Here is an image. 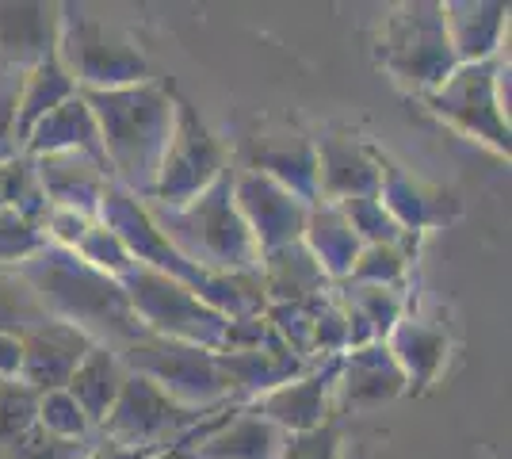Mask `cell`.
Listing matches in <instances>:
<instances>
[{
    "mask_svg": "<svg viewBox=\"0 0 512 459\" xmlns=\"http://www.w3.org/2000/svg\"><path fill=\"white\" fill-rule=\"evenodd\" d=\"M35 184L50 207L62 211H77L85 219L100 215V199H104L111 176L107 169H100L92 157L81 153H46V157H27Z\"/></svg>",
    "mask_w": 512,
    "mask_h": 459,
    "instance_id": "cell-18",
    "label": "cell"
},
{
    "mask_svg": "<svg viewBox=\"0 0 512 459\" xmlns=\"http://www.w3.org/2000/svg\"><path fill=\"white\" fill-rule=\"evenodd\" d=\"M58 66L77 92H111L150 81V62L127 35L92 16L88 4H58Z\"/></svg>",
    "mask_w": 512,
    "mask_h": 459,
    "instance_id": "cell-6",
    "label": "cell"
},
{
    "mask_svg": "<svg viewBox=\"0 0 512 459\" xmlns=\"http://www.w3.org/2000/svg\"><path fill=\"white\" fill-rule=\"evenodd\" d=\"M119 360L130 375L150 379L157 391H165L172 402H180L188 410H214V406L230 402V383L218 368L214 352L207 349L180 345V341L157 337V333H142L127 349H119Z\"/></svg>",
    "mask_w": 512,
    "mask_h": 459,
    "instance_id": "cell-9",
    "label": "cell"
},
{
    "mask_svg": "<svg viewBox=\"0 0 512 459\" xmlns=\"http://www.w3.org/2000/svg\"><path fill=\"white\" fill-rule=\"evenodd\" d=\"M425 111L444 119L451 131L482 142L493 153H512L509 127V58H490L474 66H455L440 88L421 96Z\"/></svg>",
    "mask_w": 512,
    "mask_h": 459,
    "instance_id": "cell-7",
    "label": "cell"
},
{
    "mask_svg": "<svg viewBox=\"0 0 512 459\" xmlns=\"http://www.w3.org/2000/svg\"><path fill=\"white\" fill-rule=\"evenodd\" d=\"M100 127L111 184L150 203L161 157L169 150L176 123V88L161 81L111 88V92H81Z\"/></svg>",
    "mask_w": 512,
    "mask_h": 459,
    "instance_id": "cell-1",
    "label": "cell"
},
{
    "mask_svg": "<svg viewBox=\"0 0 512 459\" xmlns=\"http://www.w3.org/2000/svg\"><path fill=\"white\" fill-rule=\"evenodd\" d=\"M241 169H253V173L276 180L279 188L299 196L306 207L318 203V153H314V138H306V134L253 138L245 146V165Z\"/></svg>",
    "mask_w": 512,
    "mask_h": 459,
    "instance_id": "cell-20",
    "label": "cell"
},
{
    "mask_svg": "<svg viewBox=\"0 0 512 459\" xmlns=\"http://www.w3.org/2000/svg\"><path fill=\"white\" fill-rule=\"evenodd\" d=\"M318 153V203L379 196L383 153L348 131H329L314 138Z\"/></svg>",
    "mask_w": 512,
    "mask_h": 459,
    "instance_id": "cell-15",
    "label": "cell"
},
{
    "mask_svg": "<svg viewBox=\"0 0 512 459\" xmlns=\"http://www.w3.org/2000/svg\"><path fill=\"white\" fill-rule=\"evenodd\" d=\"M383 345L406 375V394H425L440 379L451 349L448 333L425 318H402Z\"/></svg>",
    "mask_w": 512,
    "mask_h": 459,
    "instance_id": "cell-25",
    "label": "cell"
},
{
    "mask_svg": "<svg viewBox=\"0 0 512 459\" xmlns=\"http://www.w3.org/2000/svg\"><path fill=\"white\" fill-rule=\"evenodd\" d=\"M69 253H77L85 264H92L96 272H104L111 280H123L130 268H134V257L127 253V245L115 238L111 230H107L104 222L96 219L92 226L85 230V238L77 241Z\"/></svg>",
    "mask_w": 512,
    "mask_h": 459,
    "instance_id": "cell-36",
    "label": "cell"
},
{
    "mask_svg": "<svg viewBox=\"0 0 512 459\" xmlns=\"http://www.w3.org/2000/svg\"><path fill=\"white\" fill-rule=\"evenodd\" d=\"M150 215L161 226V234L188 261L199 264L203 272H214V276H249V272H256V264H260L253 234H249L245 219L237 215L234 169H226L192 203H184L176 211L150 207Z\"/></svg>",
    "mask_w": 512,
    "mask_h": 459,
    "instance_id": "cell-4",
    "label": "cell"
},
{
    "mask_svg": "<svg viewBox=\"0 0 512 459\" xmlns=\"http://www.w3.org/2000/svg\"><path fill=\"white\" fill-rule=\"evenodd\" d=\"M23 157H46V153H81L92 157L100 169H107L104 146H100V127L92 119V108L85 104V96H69L62 108H54L46 119L35 123V131L23 138ZM111 176V169H107Z\"/></svg>",
    "mask_w": 512,
    "mask_h": 459,
    "instance_id": "cell-24",
    "label": "cell"
},
{
    "mask_svg": "<svg viewBox=\"0 0 512 459\" xmlns=\"http://www.w3.org/2000/svg\"><path fill=\"white\" fill-rule=\"evenodd\" d=\"M58 46V4L4 0L0 4V54L12 73L43 66Z\"/></svg>",
    "mask_w": 512,
    "mask_h": 459,
    "instance_id": "cell-21",
    "label": "cell"
},
{
    "mask_svg": "<svg viewBox=\"0 0 512 459\" xmlns=\"http://www.w3.org/2000/svg\"><path fill=\"white\" fill-rule=\"evenodd\" d=\"M16 272L31 284V291L39 295V303L46 306L50 318L77 326L92 345L119 352L146 333L130 310L123 284L96 272L92 264H85L69 249L43 245Z\"/></svg>",
    "mask_w": 512,
    "mask_h": 459,
    "instance_id": "cell-2",
    "label": "cell"
},
{
    "mask_svg": "<svg viewBox=\"0 0 512 459\" xmlns=\"http://www.w3.org/2000/svg\"><path fill=\"white\" fill-rule=\"evenodd\" d=\"M218 410L222 406L188 410V406L172 402L165 391H157L150 379L127 375V383L115 398L111 414L104 417V425L96 429V437L107 444H123V448H176L188 437H195Z\"/></svg>",
    "mask_w": 512,
    "mask_h": 459,
    "instance_id": "cell-10",
    "label": "cell"
},
{
    "mask_svg": "<svg viewBox=\"0 0 512 459\" xmlns=\"http://www.w3.org/2000/svg\"><path fill=\"white\" fill-rule=\"evenodd\" d=\"M402 394H406V375L394 364V356L383 341L341 352L337 398H333L337 410H379Z\"/></svg>",
    "mask_w": 512,
    "mask_h": 459,
    "instance_id": "cell-19",
    "label": "cell"
},
{
    "mask_svg": "<svg viewBox=\"0 0 512 459\" xmlns=\"http://www.w3.org/2000/svg\"><path fill=\"white\" fill-rule=\"evenodd\" d=\"M92 444H96V440H58L35 425V429L23 433L20 440L4 444V448H0V459H85V452Z\"/></svg>",
    "mask_w": 512,
    "mask_h": 459,
    "instance_id": "cell-38",
    "label": "cell"
},
{
    "mask_svg": "<svg viewBox=\"0 0 512 459\" xmlns=\"http://www.w3.org/2000/svg\"><path fill=\"white\" fill-rule=\"evenodd\" d=\"M161 459H180V456H176V448H172V452H169V456H161Z\"/></svg>",
    "mask_w": 512,
    "mask_h": 459,
    "instance_id": "cell-43",
    "label": "cell"
},
{
    "mask_svg": "<svg viewBox=\"0 0 512 459\" xmlns=\"http://www.w3.org/2000/svg\"><path fill=\"white\" fill-rule=\"evenodd\" d=\"M337 207H341V215L352 226V234L360 238V245H413V238H406L398 230V222L386 215L379 196L348 199V203H337Z\"/></svg>",
    "mask_w": 512,
    "mask_h": 459,
    "instance_id": "cell-33",
    "label": "cell"
},
{
    "mask_svg": "<svg viewBox=\"0 0 512 459\" xmlns=\"http://www.w3.org/2000/svg\"><path fill=\"white\" fill-rule=\"evenodd\" d=\"M23 341L16 333H0V379H20Z\"/></svg>",
    "mask_w": 512,
    "mask_h": 459,
    "instance_id": "cell-42",
    "label": "cell"
},
{
    "mask_svg": "<svg viewBox=\"0 0 512 459\" xmlns=\"http://www.w3.org/2000/svg\"><path fill=\"white\" fill-rule=\"evenodd\" d=\"M127 375L130 372L123 368L119 352L104 349V345H92V352L81 360V368L69 375L65 391L77 398V406H81L85 417L92 421V429L104 425V417L111 414V406H115V398L123 391Z\"/></svg>",
    "mask_w": 512,
    "mask_h": 459,
    "instance_id": "cell-29",
    "label": "cell"
},
{
    "mask_svg": "<svg viewBox=\"0 0 512 459\" xmlns=\"http://www.w3.org/2000/svg\"><path fill=\"white\" fill-rule=\"evenodd\" d=\"M69 96H77V85L58 66V58L20 73V100H16V138H20V150L23 138L35 131V123L46 119L54 108H62Z\"/></svg>",
    "mask_w": 512,
    "mask_h": 459,
    "instance_id": "cell-30",
    "label": "cell"
},
{
    "mask_svg": "<svg viewBox=\"0 0 512 459\" xmlns=\"http://www.w3.org/2000/svg\"><path fill=\"white\" fill-rule=\"evenodd\" d=\"M379 203L386 207V215L398 222V230L413 241L421 234H432V230H444V226L459 219V199L444 192V188H436V184L409 176L386 153L383 173H379Z\"/></svg>",
    "mask_w": 512,
    "mask_h": 459,
    "instance_id": "cell-16",
    "label": "cell"
},
{
    "mask_svg": "<svg viewBox=\"0 0 512 459\" xmlns=\"http://www.w3.org/2000/svg\"><path fill=\"white\" fill-rule=\"evenodd\" d=\"M256 280L264 291V303H306L329 291V280L318 268V261L306 253V245L295 241L287 249L264 253L256 264Z\"/></svg>",
    "mask_w": 512,
    "mask_h": 459,
    "instance_id": "cell-26",
    "label": "cell"
},
{
    "mask_svg": "<svg viewBox=\"0 0 512 459\" xmlns=\"http://www.w3.org/2000/svg\"><path fill=\"white\" fill-rule=\"evenodd\" d=\"M234 203L237 215L245 219L249 234H253L260 257L302 241L310 207L299 196H291L287 188H279L276 180L253 173V169H234Z\"/></svg>",
    "mask_w": 512,
    "mask_h": 459,
    "instance_id": "cell-12",
    "label": "cell"
},
{
    "mask_svg": "<svg viewBox=\"0 0 512 459\" xmlns=\"http://www.w3.org/2000/svg\"><path fill=\"white\" fill-rule=\"evenodd\" d=\"M96 219L104 222L107 230L127 245V253L134 257V264L153 268V272L169 276L176 284H184L207 306H214L218 314H226V318H253V314H264L268 303H264V291H260L256 272H249V276H214V272H203L199 264L188 261V257L161 234V226L153 222L150 207L138 196H130L127 188L107 184Z\"/></svg>",
    "mask_w": 512,
    "mask_h": 459,
    "instance_id": "cell-3",
    "label": "cell"
},
{
    "mask_svg": "<svg viewBox=\"0 0 512 459\" xmlns=\"http://www.w3.org/2000/svg\"><path fill=\"white\" fill-rule=\"evenodd\" d=\"M302 245L318 261V268L325 272L329 284H344L348 280V272H352V264H356L363 249L337 203H314L310 207L306 230H302Z\"/></svg>",
    "mask_w": 512,
    "mask_h": 459,
    "instance_id": "cell-27",
    "label": "cell"
},
{
    "mask_svg": "<svg viewBox=\"0 0 512 459\" xmlns=\"http://www.w3.org/2000/svg\"><path fill=\"white\" fill-rule=\"evenodd\" d=\"M172 448H123V444H107L96 437V444L85 452V459H161L169 456Z\"/></svg>",
    "mask_w": 512,
    "mask_h": 459,
    "instance_id": "cell-41",
    "label": "cell"
},
{
    "mask_svg": "<svg viewBox=\"0 0 512 459\" xmlns=\"http://www.w3.org/2000/svg\"><path fill=\"white\" fill-rule=\"evenodd\" d=\"M348 322V349L363 345H379L390 337V329L406 318V299L398 295V287H360L352 284L348 295L337 299Z\"/></svg>",
    "mask_w": 512,
    "mask_h": 459,
    "instance_id": "cell-28",
    "label": "cell"
},
{
    "mask_svg": "<svg viewBox=\"0 0 512 459\" xmlns=\"http://www.w3.org/2000/svg\"><path fill=\"white\" fill-rule=\"evenodd\" d=\"M409 245H363L344 284L360 287H402L409 272Z\"/></svg>",
    "mask_w": 512,
    "mask_h": 459,
    "instance_id": "cell-32",
    "label": "cell"
},
{
    "mask_svg": "<svg viewBox=\"0 0 512 459\" xmlns=\"http://www.w3.org/2000/svg\"><path fill=\"white\" fill-rule=\"evenodd\" d=\"M50 322L46 306L16 268H0V333H31Z\"/></svg>",
    "mask_w": 512,
    "mask_h": 459,
    "instance_id": "cell-31",
    "label": "cell"
},
{
    "mask_svg": "<svg viewBox=\"0 0 512 459\" xmlns=\"http://www.w3.org/2000/svg\"><path fill=\"white\" fill-rule=\"evenodd\" d=\"M448 43L459 66L501 58L505 31H509V4L505 0H440Z\"/></svg>",
    "mask_w": 512,
    "mask_h": 459,
    "instance_id": "cell-22",
    "label": "cell"
},
{
    "mask_svg": "<svg viewBox=\"0 0 512 459\" xmlns=\"http://www.w3.org/2000/svg\"><path fill=\"white\" fill-rule=\"evenodd\" d=\"M46 245L39 222L20 215L16 207H0V268H20Z\"/></svg>",
    "mask_w": 512,
    "mask_h": 459,
    "instance_id": "cell-37",
    "label": "cell"
},
{
    "mask_svg": "<svg viewBox=\"0 0 512 459\" xmlns=\"http://www.w3.org/2000/svg\"><path fill=\"white\" fill-rule=\"evenodd\" d=\"M337 368H341V356L310 364L299 379L260 394L253 402V410L264 421H272L283 437L310 433V429H318V425L337 417V406H333V398H337Z\"/></svg>",
    "mask_w": 512,
    "mask_h": 459,
    "instance_id": "cell-13",
    "label": "cell"
},
{
    "mask_svg": "<svg viewBox=\"0 0 512 459\" xmlns=\"http://www.w3.org/2000/svg\"><path fill=\"white\" fill-rule=\"evenodd\" d=\"M119 284L127 291L130 310H134V318L142 322L146 333L169 337L180 345H195V349L222 352L230 318L203 303L195 291L161 276V272H153V268H142V264H134Z\"/></svg>",
    "mask_w": 512,
    "mask_h": 459,
    "instance_id": "cell-8",
    "label": "cell"
},
{
    "mask_svg": "<svg viewBox=\"0 0 512 459\" xmlns=\"http://www.w3.org/2000/svg\"><path fill=\"white\" fill-rule=\"evenodd\" d=\"M23 368L20 379L31 387V391H62L69 383V375L81 368L88 352H92V341L77 326L69 322H58L50 318L46 326L23 333Z\"/></svg>",
    "mask_w": 512,
    "mask_h": 459,
    "instance_id": "cell-17",
    "label": "cell"
},
{
    "mask_svg": "<svg viewBox=\"0 0 512 459\" xmlns=\"http://www.w3.org/2000/svg\"><path fill=\"white\" fill-rule=\"evenodd\" d=\"M214 360H218V368L230 383V402H237V406H253L260 394L276 391V387L299 379L310 368L295 352H287L283 341L264 345V349L214 352Z\"/></svg>",
    "mask_w": 512,
    "mask_h": 459,
    "instance_id": "cell-23",
    "label": "cell"
},
{
    "mask_svg": "<svg viewBox=\"0 0 512 459\" xmlns=\"http://www.w3.org/2000/svg\"><path fill=\"white\" fill-rule=\"evenodd\" d=\"M375 66L417 100L448 81L459 62L448 43L440 0H406L386 12L375 31Z\"/></svg>",
    "mask_w": 512,
    "mask_h": 459,
    "instance_id": "cell-5",
    "label": "cell"
},
{
    "mask_svg": "<svg viewBox=\"0 0 512 459\" xmlns=\"http://www.w3.org/2000/svg\"><path fill=\"white\" fill-rule=\"evenodd\" d=\"M226 169H234L230 150L214 138V131L203 123L199 108L176 92V123H172L169 150L161 157L157 184H153V196L146 207L176 211V207L192 203L195 196H203Z\"/></svg>",
    "mask_w": 512,
    "mask_h": 459,
    "instance_id": "cell-11",
    "label": "cell"
},
{
    "mask_svg": "<svg viewBox=\"0 0 512 459\" xmlns=\"http://www.w3.org/2000/svg\"><path fill=\"white\" fill-rule=\"evenodd\" d=\"M279 459H341V425H337V417L318 425V429H310V433L283 437Z\"/></svg>",
    "mask_w": 512,
    "mask_h": 459,
    "instance_id": "cell-39",
    "label": "cell"
},
{
    "mask_svg": "<svg viewBox=\"0 0 512 459\" xmlns=\"http://www.w3.org/2000/svg\"><path fill=\"white\" fill-rule=\"evenodd\" d=\"M39 429L58 440H96V429L77 406V398L65 391H46L39 394Z\"/></svg>",
    "mask_w": 512,
    "mask_h": 459,
    "instance_id": "cell-34",
    "label": "cell"
},
{
    "mask_svg": "<svg viewBox=\"0 0 512 459\" xmlns=\"http://www.w3.org/2000/svg\"><path fill=\"white\" fill-rule=\"evenodd\" d=\"M16 100H20V73L8 69L0 81V165L20 157V138H16Z\"/></svg>",
    "mask_w": 512,
    "mask_h": 459,
    "instance_id": "cell-40",
    "label": "cell"
},
{
    "mask_svg": "<svg viewBox=\"0 0 512 459\" xmlns=\"http://www.w3.org/2000/svg\"><path fill=\"white\" fill-rule=\"evenodd\" d=\"M39 425V391L23 379H0V448Z\"/></svg>",
    "mask_w": 512,
    "mask_h": 459,
    "instance_id": "cell-35",
    "label": "cell"
},
{
    "mask_svg": "<svg viewBox=\"0 0 512 459\" xmlns=\"http://www.w3.org/2000/svg\"><path fill=\"white\" fill-rule=\"evenodd\" d=\"M283 433L253 406H222L218 414L184 444H176L180 459H279Z\"/></svg>",
    "mask_w": 512,
    "mask_h": 459,
    "instance_id": "cell-14",
    "label": "cell"
}]
</instances>
